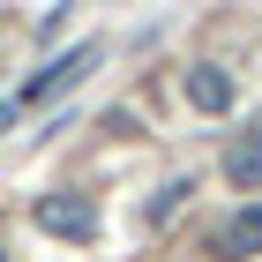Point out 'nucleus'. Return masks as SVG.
Segmentation results:
<instances>
[{
    "label": "nucleus",
    "instance_id": "1",
    "mask_svg": "<svg viewBox=\"0 0 262 262\" xmlns=\"http://www.w3.org/2000/svg\"><path fill=\"white\" fill-rule=\"evenodd\" d=\"M30 225H38L45 240L82 247L90 232H98V202L82 195V187H53V195H38V202H30Z\"/></svg>",
    "mask_w": 262,
    "mask_h": 262
},
{
    "label": "nucleus",
    "instance_id": "2",
    "mask_svg": "<svg viewBox=\"0 0 262 262\" xmlns=\"http://www.w3.org/2000/svg\"><path fill=\"white\" fill-rule=\"evenodd\" d=\"M98 53H105L98 38H82V45H68V53H53V60H45L38 75L23 82V105H53V98H68V90H75V82L90 75V68H98Z\"/></svg>",
    "mask_w": 262,
    "mask_h": 262
},
{
    "label": "nucleus",
    "instance_id": "3",
    "mask_svg": "<svg viewBox=\"0 0 262 262\" xmlns=\"http://www.w3.org/2000/svg\"><path fill=\"white\" fill-rule=\"evenodd\" d=\"M180 90H187V105H195V113H210V120H225V113H232V98H240V90H232V75H225L217 60H195L180 75Z\"/></svg>",
    "mask_w": 262,
    "mask_h": 262
},
{
    "label": "nucleus",
    "instance_id": "4",
    "mask_svg": "<svg viewBox=\"0 0 262 262\" xmlns=\"http://www.w3.org/2000/svg\"><path fill=\"white\" fill-rule=\"evenodd\" d=\"M225 180L232 187H262V113L225 142Z\"/></svg>",
    "mask_w": 262,
    "mask_h": 262
},
{
    "label": "nucleus",
    "instance_id": "5",
    "mask_svg": "<svg viewBox=\"0 0 262 262\" xmlns=\"http://www.w3.org/2000/svg\"><path fill=\"white\" fill-rule=\"evenodd\" d=\"M217 255H232V262H255V255H262V202H247V210H232V217H225Z\"/></svg>",
    "mask_w": 262,
    "mask_h": 262
},
{
    "label": "nucleus",
    "instance_id": "6",
    "mask_svg": "<svg viewBox=\"0 0 262 262\" xmlns=\"http://www.w3.org/2000/svg\"><path fill=\"white\" fill-rule=\"evenodd\" d=\"M187 187H195V180H165L158 195H150V210H142V225H165V217H180V210H187Z\"/></svg>",
    "mask_w": 262,
    "mask_h": 262
},
{
    "label": "nucleus",
    "instance_id": "7",
    "mask_svg": "<svg viewBox=\"0 0 262 262\" xmlns=\"http://www.w3.org/2000/svg\"><path fill=\"white\" fill-rule=\"evenodd\" d=\"M0 262H8V255H0Z\"/></svg>",
    "mask_w": 262,
    "mask_h": 262
}]
</instances>
